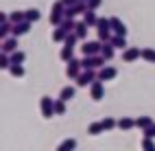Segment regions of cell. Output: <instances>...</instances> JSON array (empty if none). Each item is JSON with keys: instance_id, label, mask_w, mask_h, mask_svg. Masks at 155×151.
Returning a JSON list of instances; mask_svg holds the SVG:
<instances>
[{"instance_id": "2e32d148", "label": "cell", "mask_w": 155, "mask_h": 151, "mask_svg": "<svg viewBox=\"0 0 155 151\" xmlns=\"http://www.w3.org/2000/svg\"><path fill=\"white\" fill-rule=\"evenodd\" d=\"M133 127H136V120L129 118V116H122L118 120V129H122V132H129V129H133Z\"/></svg>"}, {"instance_id": "d6a6232c", "label": "cell", "mask_w": 155, "mask_h": 151, "mask_svg": "<svg viewBox=\"0 0 155 151\" xmlns=\"http://www.w3.org/2000/svg\"><path fill=\"white\" fill-rule=\"evenodd\" d=\"M144 136H147V138H155V123H153L151 127L144 129Z\"/></svg>"}, {"instance_id": "cb8c5ba5", "label": "cell", "mask_w": 155, "mask_h": 151, "mask_svg": "<svg viewBox=\"0 0 155 151\" xmlns=\"http://www.w3.org/2000/svg\"><path fill=\"white\" fill-rule=\"evenodd\" d=\"M101 123H103V129H105V132H111L114 127H118V120H114L111 116H105Z\"/></svg>"}, {"instance_id": "9a60e30c", "label": "cell", "mask_w": 155, "mask_h": 151, "mask_svg": "<svg viewBox=\"0 0 155 151\" xmlns=\"http://www.w3.org/2000/svg\"><path fill=\"white\" fill-rule=\"evenodd\" d=\"M114 53H116V48H114V44H111V42H103V48H101V55L105 57L107 62H109V59H114Z\"/></svg>"}, {"instance_id": "d4e9b609", "label": "cell", "mask_w": 155, "mask_h": 151, "mask_svg": "<svg viewBox=\"0 0 155 151\" xmlns=\"http://www.w3.org/2000/svg\"><path fill=\"white\" fill-rule=\"evenodd\" d=\"M11 62L13 64H24L26 62V53H24V50H13V53H11Z\"/></svg>"}, {"instance_id": "d6986e66", "label": "cell", "mask_w": 155, "mask_h": 151, "mask_svg": "<svg viewBox=\"0 0 155 151\" xmlns=\"http://www.w3.org/2000/svg\"><path fill=\"white\" fill-rule=\"evenodd\" d=\"M77 94V88H72V86H66V88H61V92H59V99H64V101H70V99H74Z\"/></svg>"}, {"instance_id": "836d02e7", "label": "cell", "mask_w": 155, "mask_h": 151, "mask_svg": "<svg viewBox=\"0 0 155 151\" xmlns=\"http://www.w3.org/2000/svg\"><path fill=\"white\" fill-rule=\"evenodd\" d=\"M101 5H103V0H87V7H90V9H94V11H96Z\"/></svg>"}, {"instance_id": "ac0fdd59", "label": "cell", "mask_w": 155, "mask_h": 151, "mask_svg": "<svg viewBox=\"0 0 155 151\" xmlns=\"http://www.w3.org/2000/svg\"><path fill=\"white\" fill-rule=\"evenodd\" d=\"M68 35H70V33H68L61 24L55 29V31H53V39H55V42H66V37H68Z\"/></svg>"}, {"instance_id": "5b68a950", "label": "cell", "mask_w": 155, "mask_h": 151, "mask_svg": "<svg viewBox=\"0 0 155 151\" xmlns=\"http://www.w3.org/2000/svg\"><path fill=\"white\" fill-rule=\"evenodd\" d=\"M90 96L94 101H101L103 96H105V83H103V79H94L90 86Z\"/></svg>"}, {"instance_id": "e0dca14e", "label": "cell", "mask_w": 155, "mask_h": 151, "mask_svg": "<svg viewBox=\"0 0 155 151\" xmlns=\"http://www.w3.org/2000/svg\"><path fill=\"white\" fill-rule=\"evenodd\" d=\"M59 57L64 59V62H70V59L74 57V46H70V44H64V48L59 50Z\"/></svg>"}, {"instance_id": "7a4b0ae2", "label": "cell", "mask_w": 155, "mask_h": 151, "mask_svg": "<svg viewBox=\"0 0 155 151\" xmlns=\"http://www.w3.org/2000/svg\"><path fill=\"white\" fill-rule=\"evenodd\" d=\"M94 79H98L96 70L94 68H87V70H81V75L74 79V81H77V88H87V86H92Z\"/></svg>"}, {"instance_id": "6da1fadb", "label": "cell", "mask_w": 155, "mask_h": 151, "mask_svg": "<svg viewBox=\"0 0 155 151\" xmlns=\"http://www.w3.org/2000/svg\"><path fill=\"white\" fill-rule=\"evenodd\" d=\"M105 62H107V59L103 57L101 53H98V55H85L83 59H81V66H83V70H87V68H94V70H98V68H103V66H105Z\"/></svg>"}, {"instance_id": "30bf717a", "label": "cell", "mask_w": 155, "mask_h": 151, "mask_svg": "<svg viewBox=\"0 0 155 151\" xmlns=\"http://www.w3.org/2000/svg\"><path fill=\"white\" fill-rule=\"evenodd\" d=\"M0 48H2V53H9V55H11L13 50H18V37H15V35L5 37V39H2V46H0Z\"/></svg>"}, {"instance_id": "52a82bcc", "label": "cell", "mask_w": 155, "mask_h": 151, "mask_svg": "<svg viewBox=\"0 0 155 151\" xmlns=\"http://www.w3.org/2000/svg\"><path fill=\"white\" fill-rule=\"evenodd\" d=\"M101 48H103V42H101V39H92V42H85L83 46H81L83 55H98Z\"/></svg>"}, {"instance_id": "ffe728a7", "label": "cell", "mask_w": 155, "mask_h": 151, "mask_svg": "<svg viewBox=\"0 0 155 151\" xmlns=\"http://www.w3.org/2000/svg\"><path fill=\"white\" fill-rule=\"evenodd\" d=\"M151 125H153V118H151V116H140V118H136V127L142 129V132H144L147 127H151Z\"/></svg>"}, {"instance_id": "8992f818", "label": "cell", "mask_w": 155, "mask_h": 151, "mask_svg": "<svg viewBox=\"0 0 155 151\" xmlns=\"http://www.w3.org/2000/svg\"><path fill=\"white\" fill-rule=\"evenodd\" d=\"M142 57V50L138 46H127L125 50H122V62L125 64H131V62H136V59Z\"/></svg>"}, {"instance_id": "9c48e42d", "label": "cell", "mask_w": 155, "mask_h": 151, "mask_svg": "<svg viewBox=\"0 0 155 151\" xmlns=\"http://www.w3.org/2000/svg\"><path fill=\"white\" fill-rule=\"evenodd\" d=\"M31 24H33V22H28V20H22V22L13 24V31H11V35H15V37H22V35H26V33L31 31Z\"/></svg>"}, {"instance_id": "d590c367", "label": "cell", "mask_w": 155, "mask_h": 151, "mask_svg": "<svg viewBox=\"0 0 155 151\" xmlns=\"http://www.w3.org/2000/svg\"><path fill=\"white\" fill-rule=\"evenodd\" d=\"M83 2H87V0H83Z\"/></svg>"}, {"instance_id": "4dcf8cb0", "label": "cell", "mask_w": 155, "mask_h": 151, "mask_svg": "<svg viewBox=\"0 0 155 151\" xmlns=\"http://www.w3.org/2000/svg\"><path fill=\"white\" fill-rule=\"evenodd\" d=\"M142 149H147V151H155V143H153V138H147V136H144V140H142Z\"/></svg>"}, {"instance_id": "5bb4252c", "label": "cell", "mask_w": 155, "mask_h": 151, "mask_svg": "<svg viewBox=\"0 0 155 151\" xmlns=\"http://www.w3.org/2000/svg\"><path fill=\"white\" fill-rule=\"evenodd\" d=\"M83 22L92 29V26H96V22H98V15L94 13V9H87V11L83 13Z\"/></svg>"}, {"instance_id": "484cf974", "label": "cell", "mask_w": 155, "mask_h": 151, "mask_svg": "<svg viewBox=\"0 0 155 151\" xmlns=\"http://www.w3.org/2000/svg\"><path fill=\"white\" fill-rule=\"evenodd\" d=\"M142 59L149 64H155V48H142Z\"/></svg>"}, {"instance_id": "3957f363", "label": "cell", "mask_w": 155, "mask_h": 151, "mask_svg": "<svg viewBox=\"0 0 155 151\" xmlns=\"http://www.w3.org/2000/svg\"><path fill=\"white\" fill-rule=\"evenodd\" d=\"M39 109H42V116H44V118L57 116V114H55V101L50 99V96H42V99H39Z\"/></svg>"}, {"instance_id": "83f0119b", "label": "cell", "mask_w": 155, "mask_h": 151, "mask_svg": "<svg viewBox=\"0 0 155 151\" xmlns=\"http://www.w3.org/2000/svg\"><path fill=\"white\" fill-rule=\"evenodd\" d=\"M66 103H68V101H64V99H57L55 101V114L57 116H64L66 114Z\"/></svg>"}, {"instance_id": "1f68e13d", "label": "cell", "mask_w": 155, "mask_h": 151, "mask_svg": "<svg viewBox=\"0 0 155 151\" xmlns=\"http://www.w3.org/2000/svg\"><path fill=\"white\" fill-rule=\"evenodd\" d=\"M61 22H64V15L61 13H50V24L53 26H59Z\"/></svg>"}, {"instance_id": "ba28073f", "label": "cell", "mask_w": 155, "mask_h": 151, "mask_svg": "<svg viewBox=\"0 0 155 151\" xmlns=\"http://www.w3.org/2000/svg\"><path fill=\"white\" fill-rule=\"evenodd\" d=\"M118 77V70L114 66H103L98 68V79H103V81H111V79Z\"/></svg>"}, {"instance_id": "f546056e", "label": "cell", "mask_w": 155, "mask_h": 151, "mask_svg": "<svg viewBox=\"0 0 155 151\" xmlns=\"http://www.w3.org/2000/svg\"><path fill=\"white\" fill-rule=\"evenodd\" d=\"M9 20H11L13 24H18V22H22V20H26V13L24 11H13V13H9Z\"/></svg>"}, {"instance_id": "4316f807", "label": "cell", "mask_w": 155, "mask_h": 151, "mask_svg": "<svg viewBox=\"0 0 155 151\" xmlns=\"http://www.w3.org/2000/svg\"><path fill=\"white\" fill-rule=\"evenodd\" d=\"M103 132H105V129H103V123H101V120H98V123H92V125L87 127V134H90V136H98V134H103Z\"/></svg>"}, {"instance_id": "8fae6325", "label": "cell", "mask_w": 155, "mask_h": 151, "mask_svg": "<svg viewBox=\"0 0 155 151\" xmlns=\"http://www.w3.org/2000/svg\"><path fill=\"white\" fill-rule=\"evenodd\" d=\"M109 22H111V31L116 33V35H125L127 37V26L122 24L118 18H109Z\"/></svg>"}, {"instance_id": "7402d4cb", "label": "cell", "mask_w": 155, "mask_h": 151, "mask_svg": "<svg viewBox=\"0 0 155 151\" xmlns=\"http://www.w3.org/2000/svg\"><path fill=\"white\" fill-rule=\"evenodd\" d=\"M9 72H11L15 79H20V77H24V66L22 64H11L9 66Z\"/></svg>"}, {"instance_id": "277c9868", "label": "cell", "mask_w": 155, "mask_h": 151, "mask_svg": "<svg viewBox=\"0 0 155 151\" xmlns=\"http://www.w3.org/2000/svg\"><path fill=\"white\" fill-rule=\"evenodd\" d=\"M68 66H66V77L68 79H77L79 75H81V70H83V66H81V59H74L72 57L70 62H66Z\"/></svg>"}, {"instance_id": "44dd1931", "label": "cell", "mask_w": 155, "mask_h": 151, "mask_svg": "<svg viewBox=\"0 0 155 151\" xmlns=\"http://www.w3.org/2000/svg\"><path fill=\"white\" fill-rule=\"evenodd\" d=\"M74 147H77V140L74 138H66L64 143L57 145V151H68V149H74Z\"/></svg>"}, {"instance_id": "4fadbf2b", "label": "cell", "mask_w": 155, "mask_h": 151, "mask_svg": "<svg viewBox=\"0 0 155 151\" xmlns=\"http://www.w3.org/2000/svg\"><path fill=\"white\" fill-rule=\"evenodd\" d=\"M11 31H13V22H11V20H2V22H0V39L9 37Z\"/></svg>"}, {"instance_id": "e575fe53", "label": "cell", "mask_w": 155, "mask_h": 151, "mask_svg": "<svg viewBox=\"0 0 155 151\" xmlns=\"http://www.w3.org/2000/svg\"><path fill=\"white\" fill-rule=\"evenodd\" d=\"M77 2H79V0H64V5H66V7H70V5H77Z\"/></svg>"}, {"instance_id": "7c38bea8", "label": "cell", "mask_w": 155, "mask_h": 151, "mask_svg": "<svg viewBox=\"0 0 155 151\" xmlns=\"http://www.w3.org/2000/svg\"><path fill=\"white\" fill-rule=\"evenodd\" d=\"M109 42L114 44V48H116V50H125V48H127V37H125V35H116V33H114Z\"/></svg>"}, {"instance_id": "603a6c76", "label": "cell", "mask_w": 155, "mask_h": 151, "mask_svg": "<svg viewBox=\"0 0 155 151\" xmlns=\"http://www.w3.org/2000/svg\"><path fill=\"white\" fill-rule=\"evenodd\" d=\"M87 29H90V26H87L85 22H77V29H74V33L79 35V39H85V37H87Z\"/></svg>"}, {"instance_id": "f1b7e54d", "label": "cell", "mask_w": 155, "mask_h": 151, "mask_svg": "<svg viewBox=\"0 0 155 151\" xmlns=\"http://www.w3.org/2000/svg\"><path fill=\"white\" fill-rule=\"evenodd\" d=\"M24 13H26V20H28V22H37V20L42 18V13H39L37 9H26Z\"/></svg>"}]
</instances>
